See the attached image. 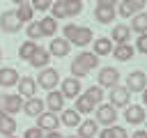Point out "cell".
I'll return each instance as SVG.
<instances>
[{"instance_id": "6da1fadb", "label": "cell", "mask_w": 147, "mask_h": 138, "mask_svg": "<svg viewBox=\"0 0 147 138\" xmlns=\"http://www.w3.org/2000/svg\"><path fill=\"white\" fill-rule=\"evenodd\" d=\"M92 69H99V55L92 51H80L71 62V76H76V78L87 76Z\"/></svg>"}, {"instance_id": "7a4b0ae2", "label": "cell", "mask_w": 147, "mask_h": 138, "mask_svg": "<svg viewBox=\"0 0 147 138\" xmlns=\"http://www.w3.org/2000/svg\"><path fill=\"white\" fill-rule=\"evenodd\" d=\"M62 34H64V39L69 41V44H74V46H87L90 41H92V30L87 28V25H76V23H67L64 28H62Z\"/></svg>"}, {"instance_id": "3957f363", "label": "cell", "mask_w": 147, "mask_h": 138, "mask_svg": "<svg viewBox=\"0 0 147 138\" xmlns=\"http://www.w3.org/2000/svg\"><path fill=\"white\" fill-rule=\"evenodd\" d=\"M37 85L44 87L46 92L55 90V87L60 85V74H57V69H51V67L39 69V74H37Z\"/></svg>"}, {"instance_id": "277c9868", "label": "cell", "mask_w": 147, "mask_h": 138, "mask_svg": "<svg viewBox=\"0 0 147 138\" xmlns=\"http://www.w3.org/2000/svg\"><path fill=\"white\" fill-rule=\"evenodd\" d=\"M23 97L16 92V94H0V113H7V115H16L18 110H23Z\"/></svg>"}, {"instance_id": "5b68a950", "label": "cell", "mask_w": 147, "mask_h": 138, "mask_svg": "<svg viewBox=\"0 0 147 138\" xmlns=\"http://www.w3.org/2000/svg\"><path fill=\"white\" fill-rule=\"evenodd\" d=\"M94 120H96L99 124H103V126H110V124L117 122V108H115L113 103H103V101H101V103L96 106Z\"/></svg>"}, {"instance_id": "8992f818", "label": "cell", "mask_w": 147, "mask_h": 138, "mask_svg": "<svg viewBox=\"0 0 147 138\" xmlns=\"http://www.w3.org/2000/svg\"><path fill=\"white\" fill-rule=\"evenodd\" d=\"M21 21H18V16H16V12L14 9H7V12H2L0 14V30L2 32H7V34H14V32H18L21 30Z\"/></svg>"}, {"instance_id": "52a82bcc", "label": "cell", "mask_w": 147, "mask_h": 138, "mask_svg": "<svg viewBox=\"0 0 147 138\" xmlns=\"http://www.w3.org/2000/svg\"><path fill=\"white\" fill-rule=\"evenodd\" d=\"M119 83V69L115 67H101L99 76H96V85L99 87H115Z\"/></svg>"}, {"instance_id": "ba28073f", "label": "cell", "mask_w": 147, "mask_h": 138, "mask_svg": "<svg viewBox=\"0 0 147 138\" xmlns=\"http://www.w3.org/2000/svg\"><path fill=\"white\" fill-rule=\"evenodd\" d=\"M60 92L64 94V99H76L83 94V85H80V78L76 76H69L64 80H60Z\"/></svg>"}, {"instance_id": "9c48e42d", "label": "cell", "mask_w": 147, "mask_h": 138, "mask_svg": "<svg viewBox=\"0 0 147 138\" xmlns=\"http://www.w3.org/2000/svg\"><path fill=\"white\" fill-rule=\"evenodd\" d=\"M110 103L115 106V108H126L129 103H131V92H129V87L126 85H115V87H110Z\"/></svg>"}, {"instance_id": "30bf717a", "label": "cell", "mask_w": 147, "mask_h": 138, "mask_svg": "<svg viewBox=\"0 0 147 138\" xmlns=\"http://www.w3.org/2000/svg\"><path fill=\"white\" fill-rule=\"evenodd\" d=\"M37 126L44 129V131H55L57 126H62V122H60V115L57 113L44 110L41 115H37Z\"/></svg>"}, {"instance_id": "8fae6325", "label": "cell", "mask_w": 147, "mask_h": 138, "mask_svg": "<svg viewBox=\"0 0 147 138\" xmlns=\"http://www.w3.org/2000/svg\"><path fill=\"white\" fill-rule=\"evenodd\" d=\"M126 87H129V92H142V90L147 87V74L140 71V69L131 71V74L126 76Z\"/></svg>"}, {"instance_id": "7c38bea8", "label": "cell", "mask_w": 147, "mask_h": 138, "mask_svg": "<svg viewBox=\"0 0 147 138\" xmlns=\"http://www.w3.org/2000/svg\"><path fill=\"white\" fill-rule=\"evenodd\" d=\"M16 85H18V94H21L23 99L37 97V78H32V76H21Z\"/></svg>"}, {"instance_id": "4fadbf2b", "label": "cell", "mask_w": 147, "mask_h": 138, "mask_svg": "<svg viewBox=\"0 0 147 138\" xmlns=\"http://www.w3.org/2000/svg\"><path fill=\"white\" fill-rule=\"evenodd\" d=\"M44 101H46V108H48L51 113H62V110H64V101H67V99H64V94H62L60 90H51V92H48V97H46Z\"/></svg>"}, {"instance_id": "5bb4252c", "label": "cell", "mask_w": 147, "mask_h": 138, "mask_svg": "<svg viewBox=\"0 0 147 138\" xmlns=\"http://www.w3.org/2000/svg\"><path fill=\"white\" fill-rule=\"evenodd\" d=\"M44 110H46V101H44V99H39V97H30V99H25V101H23V113H25V115H30V117L41 115Z\"/></svg>"}, {"instance_id": "9a60e30c", "label": "cell", "mask_w": 147, "mask_h": 138, "mask_svg": "<svg viewBox=\"0 0 147 138\" xmlns=\"http://www.w3.org/2000/svg\"><path fill=\"white\" fill-rule=\"evenodd\" d=\"M145 108L142 106H133V103H129L126 108H124V122L126 124H142L145 122Z\"/></svg>"}, {"instance_id": "2e32d148", "label": "cell", "mask_w": 147, "mask_h": 138, "mask_svg": "<svg viewBox=\"0 0 147 138\" xmlns=\"http://www.w3.org/2000/svg\"><path fill=\"white\" fill-rule=\"evenodd\" d=\"M69 51H71V44H69L64 37H53V39H51V46H48V53H51V55L64 57Z\"/></svg>"}, {"instance_id": "e0dca14e", "label": "cell", "mask_w": 147, "mask_h": 138, "mask_svg": "<svg viewBox=\"0 0 147 138\" xmlns=\"http://www.w3.org/2000/svg\"><path fill=\"white\" fill-rule=\"evenodd\" d=\"M136 55V48L126 41V44H115V48H113V57L117 60V62H129L131 57Z\"/></svg>"}, {"instance_id": "ac0fdd59", "label": "cell", "mask_w": 147, "mask_h": 138, "mask_svg": "<svg viewBox=\"0 0 147 138\" xmlns=\"http://www.w3.org/2000/svg\"><path fill=\"white\" fill-rule=\"evenodd\" d=\"M18 71L14 67H0V87H14L18 83Z\"/></svg>"}, {"instance_id": "d6986e66", "label": "cell", "mask_w": 147, "mask_h": 138, "mask_svg": "<svg viewBox=\"0 0 147 138\" xmlns=\"http://www.w3.org/2000/svg\"><path fill=\"white\" fill-rule=\"evenodd\" d=\"M129 37H131V28L129 25H124V23L113 25V32H110V41L113 44H126Z\"/></svg>"}, {"instance_id": "ffe728a7", "label": "cell", "mask_w": 147, "mask_h": 138, "mask_svg": "<svg viewBox=\"0 0 147 138\" xmlns=\"http://www.w3.org/2000/svg\"><path fill=\"white\" fill-rule=\"evenodd\" d=\"M113 48H115V44L110 41V37H99V39H94V44H92V53H96L99 57H101V55H110Z\"/></svg>"}, {"instance_id": "44dd1931", "label": "cell", "mask_w": 147, "mask_h": 138, "mask_svg": "<svg viewBox=\"0 0 147 138\" xmlns=\"http://www.w3.org/2000/svg\"><path fill=\"white\" fill-rule=\"evenodd\" d=\"M60 122H62V126H78L83 120H80V113L76 110V108H64L62 113H60Z\"/></svg>"}, {"instance_id": "7402d4cb", "label": "cell", "mask_w": 147, "mask_h": 138, "mask_svg": "<svg viewBox=\"0 0 147 138\" xmlns=\"http://www.w3.org/2000/svg\"><path fill=\"white\" fill-rule=\"evenodd\" d=\"M99 133V122L96 120H85V122H80L78 124V138H94Z\"/></svg>"}, {"instance_id": "603a6c76", "label": "cell", "mask_w": 147, "mask_h": 138, "mask_svg": "<svg viewBox=\"0 0 147 138\" xmlns=\"http://www.w3.org/2000/svg\"><path fill=\"white\" fill-rule=\"evenodd\" d=\"M14 133H16V120H14V115L0 113V136L7 138V136H14Z\"/></svg>"}, {"instance_id": "cb8c5ba5", "label": "cell", "mask_w": 147, "mask_h": 138, "mask_svg": "<svg viewBox=\"0 0 147 138\" xmlns=\"http://www.w3.org/2000/svg\"><path fill=\"white\" fill-rule=\"evenodd\" d=\"M115 16H117L115 7H99V5H96V9H94V18H96V23L108 25V23L115 21Z\"/></svg>"}, {"instance_id": "d4e9b609", "label": "cell", "mask_w": 147, "mask_h": 138, "mask_svg": "<svg viewBox=\"0 0 147 138\" xmlns=\"http://www.w3.org/2000/svg\"><path fill=\"white\" fill-rule=\"evenodd\" d=\"M48 62H51V53H48V48H37V53L30 57V64L34 67V69H44V67H48Z\"/></svg>"}, {"instance_id": "484cf974", "label": "cell", "mask_w": 147, "mask_h": 138, "mask_svg": "<svg viewBox=\"0 0 147 138\" xmlns=\"http://www.w3.org/2000/svg\"><path fill=\"white\" fill-rule=\"evenodd\" d=\"M131 32H138V34H145L147 32V14L138 12L131 16Z\"/></svg>"}, {"instance_id": "4316f807", "label": "cell", "mask_w": 147, "mask_h": 138, "mask_svg": "<svg viewBox=\"0 0 147 138\" xmlns=\"http://www.w3.org/2000/svg\"><path fill=\"white\" fill-rule=\"evenodd\" d=\"M37 48H39V44H37V41H32V39H28V41H23V44L18 46V57L30 62V57L37 53Z\"/></svg>"}, {"instance_id": "83f0119b", "label": "cell", "mask_w": 147, "mask_h": 138, "mask_svg": "<svg viewBox=\"0 0 147 138\" xmlns=\"http://www.w3.org/2000/svg\"><path fill=\"white\" fill-rule=\"evenodd\" d=\"M39 25H41L44 37H55V32H57V21H55L53 16H44V18L39 21Z\"/></svg>"}, {"instance_id": "f1b7e54d", "label": "cell", "mask_w": 147, "mask_h": 138, "mask_svg": "<svg viewBox=\"0 0 147 138\" xmlns=\"http://www.w3.org/2000/svg\"><path fill=\"white\" fill-rule=\"evenodd\" d=\"M51 16L57 21V18H69V12H67V0H55L51 5Z\"/></svg>"}, {"instance_id": "f546056e", "label": "cell", "mask_w": 147, "mask_h": 138, "mask_svg": "<svg viewBox=\"0 0 147 138\" xmlns=\"http://www.w3.org/2000/svg\"><path fill=\"white\" fill-rule=\"evenodd\" d=\"M83 94H85V97L92 101V106H94V108H96V106L103 101V87H99V85H92V87H87Z\"/></svg>"}, {"instance_id": "4dcf8cb0", "label": "cell", "mask_w": 147, "mask_h": 138, "mask_svg": "<svg viewBox=\"0 0 147 138\" xmlns=\"http://www.w3.org/2000/svg\"><path fill=\"white\" fill-rule=\"evenodd\" d=\"M32 14H34V9H32V5H30V2L18 5V9H16V16H18V21H21V23H30V21H32Z\"/></svg>"}, {"instance_id": "1f68e13d", "label": "cell", "mask_w": 147, "mask_h": 138, "mask_svg": "<svg viewBox=\"0 0 147 138\" xmlns=\"http://www.w3.org/2000/svg\"><path fill=\"white\" fill-rule=\"evenodd\" d=\"M115 12H117V16H122V18H129V16L138 14V12H136V7H133L129 0H119V2H117V7H115Z\"/></svg>"}, {"instance_id": "d6a6232c", "label": "cell", "mask_w": 147, "mask_h": 138, "mask_svg": "<svg viewBox=\"0 0 147 138\" xmlns=\"http://www.w3.org/2000/svg\"><path fill=\"white\" fill-rule=\"evenodd\" d=\"M74 108H76L80 115H87V113H92L94 106H92V101H90L85 94H80V97H76V106H74Z\"/></svg>"}, {"instance_id": "836d02e7", "label": "cell", "mask_w": 147, "mask_h": 138, "mask_svg": "<svg viewBox=\"0 0 147 138\" xmlns=\"http://www.w3.org/2000/svg\"><path fill=\"white\" fill-rule=\"evenodd\" d=\"M25 34H28V39H32V41H34V39H39V37H44L39 21H37V23H34V21H30V23H28V32H25Z\"/></svg>"}, {"instance_id": "e575fe53", "label": "cell", "mask_w": 147, "mask_h": 138, "mask_svg": "<svg viewBox=\"0 0 147 138\" xmlns=\"http://www.w3.org/2000/svg\"><path fill=\"white\" fill-rule=\"evenodd\" d=\"M67 12L69 16H78L83 12V0H67Z\"/></svg>"}, {"instance_id": "d590c367", "label": "cell", "mask_w": 147, "mask_h": 138, "mask_svg": "<svg viewBox=\"0 0 147 138\" xmlns=\"http://www.w3.org/2000/svg\"><path fill=\"white\" fill-rule=\"evenodd\" d=\"M30 5H32L34 12H48L51 5H53V0H30Z\"/></svg>"}, {"instance_id": "8d00e7d4", "label": "cell", "mask_w": 147, "mask_h": 138, "mask_svg": "<svg viewBox=\"0 0 147 138\" xmlns=\"http://www.w3.org/2000/svg\"><path fill=\"white\" fill-rule=\"evenodd\" d=\"M110 131H113V138H129L126 129L119 126V124H110Z\"/></svg>"}, {"instance_id": "74e56055", "label": "cell", "mask_w": 147, "mask_h": 138, "mask_svg": "<svg viewBox=\"0 0 147 138\" xmlns=\"http://www.w3.org/2000/svg\"><path fill=\"white\" fill-rule=\"evenodd\" d=\"M23 138H44V129H39V126H30V129L23 133Z\"/></svg>"}, {"instance_id": "f35d334b", "label": "cell", "mask_w": 147, "mask_h": 138, "mask_svg": "<svg viewBox=\"0 0 147 138\" xmlns=\"http://www.w3.org/2000/svg\"><path fill=\"white\" fill-rule=\"evenodd\" d=\"M136 51H140V53H145V55H147V32H145V34H138Z\"/></svg>"}, {"instance_id": "ab89813d", "label": "cell", "mask_w": 147, "mask_h": 138, "mask_svg": "<svg viewBox=\"0 0 147 138\" xmlns=\"http://www.w3.org/2000/svg\"><path fill=\"white\" fill-rule=\"evenodd\" d=\"M133 7H136V12H142L145 7H147V0H129Z\"/></svg>"}, {"instance_id": "60d3db41", "label": "cell", "mask_w": 147, "mask_h": 138, "mask_svg": "<svg viewBox=\"0 0 147 138\" xmlns=\"http://www.w3.org/2000/svg\"><path fill=\"white\" fill-rule=\"evenodd\" d=\"M117 2H119V0H96L99 7H117Z\"/></svg>"}, {"instance_id": "b9f144b4", "label": "cell", "mask_w": 147, "mask_h": 138, "mask_svg": "<svg viewBox=\"0 0 147 138\" xmlns=\"http://www.w3.org/2000/svg\"><path fill=\"white\" fill-rule=\"evenodd\" d=\"M96 136H99V138H113V131H110V126H106V129H101Z\"/></svg>"}, {"instance_id": "7bdbcfd3", "label": "cell", "mask_w": 147, "mask_h": 138, "mask_svg": "<svg viewBox=\"0 0 147 138\" xmlns=\"http://www.w3.org/2000/svg\"><path fill=\"white\" fill-rule=\"evenodd\" d=\"M44 138H64V136L55 129V131H44Z\"/></svg>"}, {"instance_id": "ee69618b", "label": "cell", "mask_w": 147, "mask_h": 138, "mask_svg": "<svg viewBox=\"0 0 147 138\" xmlns=\"http://www.w3.org/2000/svg\"><path fill=\"white\" fill-rule=\"evenodd\" d=\"M131 138H147V131H145V129H138V131L131 133Z\"/></svg>"}, {"instance_id": "f6af8a7d", "label": "cell", "mask_w": 147, "mask_h": 138, "mask_svg": "<svg viewBox=\"0 0 147 138\" xmlns=\"http://www.w3.org/2000/svg\"><path fill=\"white\" fill-rule=\"evenodd\" d=\"M142 103H145V106H147V87H145V90H142Z\"/></svg>"}, {"instance_id": "bcb514c9", "label": "cell", "mask_w": 147, "mask_h": 138, "mask_svg": "<svg viewBox=\"0 0 147 138\" xmlns=\"http://www.w3.org/2000/svg\"><path fill=\"white\" fill-rule=\"evenodd\" d=\"M14 5H23V2H30V0H11Z\"/></svg>"}, {"instance_id": "7dc6e473", "label": "cell", "mask_w": 147, "mask_h": 138, "mask_svg": "<svg viewBox=\"0 0 147 138\" xmlns=\"http://www.w3.org/2000/svg\"><path fill=\"white\" fill-rule=\"evenodd\" d=\"M64 138H78V136H64Z\"/></svg>"}, {"instance_id": "c3c4849f", "label": "cell", "mask_w": 147, "mask_h": 138, "mask_svg": "<svg viewBox=\"0 0 147 138\" xmlns=\"http://www.w3.org/2000/svg\"><path fill=\"white\" fill-rule=\"evenodd\" d=\"M0 60H2V48H0Z\"/></svg>"}, {"instance_id": "681fc988", "label": "cell", "mask_w": 147, "mask_h": 138, "mask_svg": "<svg viewBox=\"0 0 147 138\" xmlns=\"http://www.w3.org/2000/svg\"><path fill=\"white\" fill-rule=\"evenodd\" d=\"M7 138H16V136H7Z\"/></svg>"}]
</instances>
